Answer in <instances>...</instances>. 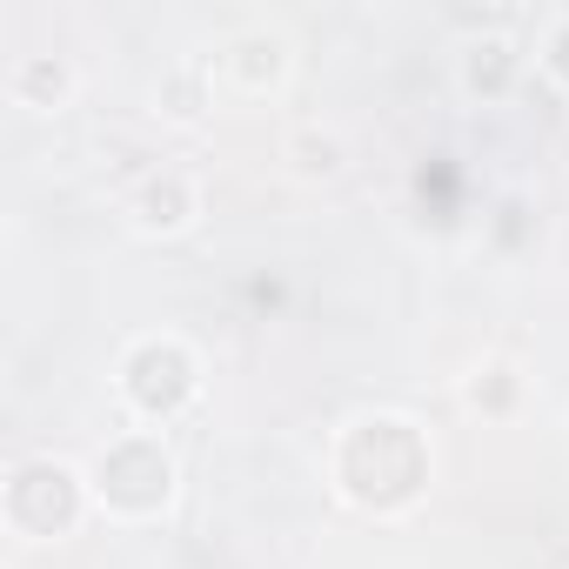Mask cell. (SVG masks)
Returning <instances> with one entry per match:
<instances>
[{"mask_svg":"<svg viewBox=\"0 0 569 569\" xmlns=\"http://www.w3.org/2000/svg\"><path fill=\"white\" fill-rule=\"evenodd\" d=\"M188 208H194V194H188V181H181V174L148 181V188H141V201H134L141 228H181V221H188Z\"/></svg>","mask_w":569,"mask_h":569,"instance_id":"cell-1","label":"cell"},{"mask_svg":"<svg viewBox=\"0 0 569 569\" xmlns=\"http://www.w3.org/2000/svg\"><path fill=\"white\" fill-rule=\"evenodd\" d=\"M289 154H296L302 174H336V168H342V141H336V134H302Z\"/></svg>","mask_w":569,"mask_h":569,"instance_id":"cell-2","label":"cell"},{"mask_svg":"<svg viewBox=\"0 0 569 569\" xmlns=\"http://www.w3.org/2000/svg\"><path fill=\"white\" fill-rule=\"evenodd\" d=\"M556 74H569V21H562V34H556Z\"/></svg>","mask_w":569,"mask_h":569,"instance_id":"cell-3","label":"cell"}]
</instances>
